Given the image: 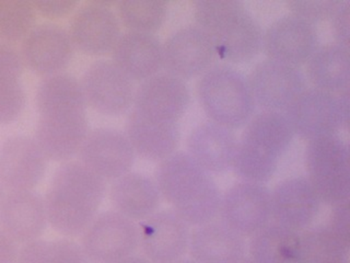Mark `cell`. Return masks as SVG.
<instances>
[{"label":"cell","mask_w":350,"mask_h":263,"mask_svg":"<svg viewBox=\"0 0 350 263\" xmlns=\"http://www.w3.org/2000/svg\"><path fill=\"white\" fill-rule=\"evenodd\" d=\"M107 190V182L79 160L60 164L43 197L49 226L66 238L81 236L98 215Z\"/></svg>","instance_id":"1"},{"label":"cell","mask_w":350,"mask_h":263,"mask_svg":"<svg viewBox=\"0 0 350 263\" xmlns=\"http://www.w3.org/2000/svg\"><path fill=\"white\" fill-rule=\"evenodd\" d=\"M154 181L161 199L191 228L218 217L221 193L216 181L186 151L159 162Z\"/></svg>","instance_id":"2"},{"label":"cell","mask_w":350,"mask_h":263,"mask_svg":"<svg viewBox=\"0 0 350 263\" xmlns=\"http://www.w3.org/2000/svg\"><path fill=\"white\" fill-rule=\"evenodd\" d=\"M195 25L207 33L217 58L229 65L250 63L262 52L260 23L241 1L200 0L193 5Z\"/></svg>","instance_id":"3"},{"label":"cell","mask_w":350,"mask_h":263,"mask_svg":"<svg viewBox=\"0 0 350 263\" xmlns=\"http://www.w3.org/2000/svg\"><path fill=\"white\" fill-rule=\"evenodd\" d=\"M295 137L284 112L262 110L255 113L238 140L233 173L241 181L267 184Z\"/></svg>","instance_id":"4"},{"label":"cell","mask_w":350,"mask_h":263,"mask_svg":"<svg viewBox=\"0 0 350 263\" xmlns=\"http://www.w3.org/2000/svg\"><path fill=\"white\" fill-rule=\"evenodd\" d=\"M197 100L209 121L227 129H243L255 114L247 78L229 64H215L197 79Z\"/></svg>","instance_id":"5"},{"label":"cell","mask_w":350,"mask_h":263,"mask_svg":"<svg viewBox=\"0 0 350 263\" xmlns=\"http://www.w3.org/2000/svg\"><path fill=\"white\" fill-rule=\"evenodd\" d=\"M349 159L348 144L339 135L320 137L306 144V178L326 205L349 201Z\"/></svg>","instance_id":"6"},{"label":"cell","mask_w":350,"mask_h":263,"mask_svg":"<svg viewBox=\"0 0 350 263\" xmlns=\"http://www.w3.org/2000/svg\"><path fill=\"white\" fill-rule=\"evenodd\" d=\"M80 84L85 103L98 114L118 118L133 109L135 82L111 60L93 62L82 75Z\"/></svg>","instance_id":"7"},{"label":"cell","mask_w":350,"mask_h":263,"mask_svg":"<svg viewBox=\"0 0 350 263\" xmlns=\"http://www.w3.org/2000/svg\"><path fill=\"white\" fill-rule=\"evenodd\" d=\"M90 263H116L136 253L137 223L116 211L98 213L85 228L80 242Z\"/></svg>","instance_id":"8"},{"label":"cell","mask_w":350,"mask_h":263,"mask_svg":"<svg viewBox=\"0 0 350 263\" xmlns=\"http://www.w3.org/2000/svg\"><path fill=\"white\" fill-rule=\"evenodd\" d=\"M68 33L78 52L103 58L112 53L122 34V25L112 3L89 1L80 3L70 16Z\"/></svg>","instance_id":"9"},{"label":"cell","mask_w":350,"mask_h":263,"mask_svg":"<svg viewBox=\"0 0 350 263\" xmlns=\"http://www.w3.org/2000/svg\"><path fill=\"white\" fill-rule=\"evenodd\" d=\"M219 221L250 238L271 222V189L266 184L239 181L221 195Z\"/></svg>","instance_id":"10"},{"label":"cell","mask_w":350,"mask_h":263,"mask_svg":"<svg viewBox=\"0 0 350 263\" xmlns=\"http://www.w3.org/2000/svg\"><path fill=\"white\" fill-rule=\"evenodd\" d=\"M246 78L255 104L262 111L284 112L308 88L306 75L301 67L269 58L258 62Z\"/></svg>","instance_id":"11"},{"label":"cell","mask_w":350,"mask_h":263,"mask_svg":"<svg viewBox=\"0 0 350 263\" xmlns=\"http://www.w3.org/2000/svg\"><path fill=\"white\" fill-rule=\"evenodd\" d=\"M284 114L295 136L309 140L338 135L347 127L337 95L308 87L290 104Z\"/></svg>","instance_id":"12"},{"label":"cell","mask_w":350,"mask_h":263,"mask_svg":"<svg viewBox=\"0 0 350 263\" xmlns=\"http://www.w3.org/2000/svg\"><path fill=\"white\" fill-rule=\"evenodd\" d=\"M137 227L138 249L151 263L173 262L189 252L191 227L172 210H158Z\"/></svg>","instance_id":"13"},{"label":"cell","mask_w":350,"mask_h":263,"mask_svg":"<svg viewBox=\"0 0 350 263\" xmlns=\"http://www.w3.org/2000/svg\"><path fill=\"white\" fill-rule=\"evenodd\" d=\"M162 49L164 71L184 82L198 79L217 58L211 38L196 25L174 31L162 43Z\"/></svg>","instance_id":"14"},{"label":"cell","mask_w":350,"mask_h":263,"mask_svg":"<svg viewBox=\"0 0 350 263\" xmlns=\"http://www.w3.org/2000/svg\"><path fill=\"white\" fill-rule=\"evenodd\" d=\"M19 51L25 68L43 78L63 73L74 58L75 47L67 29L43 22L27 33Z\"/></svg>","instance_id":"15"},{"label":"cell","mask_w":350,"mask_h":263,"mask_svg":"<svg viewBox=\"0 0 350 263\" xmlns=\"http://www.w3.org/2000/svg\"><path fill=\"white\" fill-rule=\"evenodd\" d=\"M191 103L186 82L165 71L139 82L135 90L133 111L163 123H178Z\"/></svg>","instance_id":"16"},{"label":"cell","mask_w":350,"mask_h":263,"mask_svg":"<svg viewBox=\"0 0 350 263\" xmlns=\"http://www.w3.org/2000/svg\"><path fill=\"white\" fill-rule=\"evenodd\" d=\"M79 162L105 182L131 173L134 149L124 132L111 127L91 129L78 153Z\"/></svg>","instance_id":"17"},{"label":"cell","mask_w":350,"mask_h":263,"mask_svg":"<svg viewBox=\"0 0 350 263\" xmlns=\"http://www.w3.org/2000/svg\"><path fill=\"white\" fill-rule=\"evenodd\" d=\"M320 45L317 27L289 14L271 22L262 33L266 58L301 67Z\"/></svg>","instance_id":"18"},{"label":"cell","mask_w":350,"mask_h":263,"mask_svg":"<svg viewBox=\"0 0 350 263\" xmlns=\"http://www.w3.org/2000/svg\"><path fill=\"white\" fill-rule=\"evenodd\" d=\"M47 162L33 137H8L0 145V184L5 192L33 191L43 180Z\"/></svg>","instance_id":"19"},{"label":"cell","mask_w":350,"mask_h":263,"mask_svg":"<svg viewBox=\"0 0 350 263\" xmlns=\"http://www.w3.org/2000/svg\"><path fill=\"white\" fill-rule=\"evenodd\" d=\"M89 131L87 113H62L40 116L33 138L49 162L64 164L78 156Z\"/></svg>","instance_id":"20"},{"label":"cell","mask_w":350,"mask_h":263,"mask_svg":"<svg viewBox=\"0 0 350 263\" xmlns=\"http://www.w3.org/2000/svg\"><path fill=\"white\" fill-rule=\"evenodd\" d=\"M271 222L299 233L311 227L322 204L306 177L279 182L271 190Z\"/></svg>","instance_id":"21"},{"label":"cell","mask_w":350,"mask_h":263,"mask_svg":"<svg viewBox=\"0 0 350 263\" xmlns=\"http://www.w3.org/2000/svg\"><path fill=\"white\" fill-rule=\"evenodd\" d=\"M47 222L44 197L33 191L5 192L0 205V228L19 246L42 238Z\"/></svg>","instance_id":"22"},{"label":"cell","mask_w":350,"mask_h":263,"mask_svg":"<svg viewBox=\"0 0 350 263\" xmlns=\"http://www.w3.org/2000/svg\"><path fill=\"white\" fill-rule=\"evenodd\" d=\"M238 137L234 131L207 121L191 129L186 153L211 175L232 170Z\"/></svg>","instance_id":"23"},{"label":"cell","mask_w":350,"mask_h":263,"mask_svg":"<svg viewBox=\"0 0 350 263\" xmlns=\"http://www.w3.org/2000/svg\"><path fill=\"white\" fill-rule=\"evenodd\" d=\"M111 56L113 63L134 82H144L163 69V49L156 34L122 32Z\"/></svg>","instance_id":"24"},{"label":"cell","mask_w":350,"mask_h":263,"mask_svg":"<svg viewBox=\"0 0 350 263\" xmlns=\"http://www.w3.org/2000/svg\"><path fill=\"white\" fill-rule=\"evenodd\" d=\"M124 133L135 155L147 162L159 164L176 153L180 146V124L150 120L133 110L126 118Z\"/></svg>","instance_id":"25"},{"label":"cell","mask_w":350,"mask_h":263,"mask_svg":"<svg viewBox=\"0 0 350 263\" xmlns=\"http://www.w3.org/2000/svg\"><path fill=\"white\" fill-rule=\"evenodd\" d=\"M246 247L245 238L215 219L193 227L187 253L197 263H238Z\"/></svg>","instance_id":"26"},{"label":"cell","mask_w":350,"mask_h":263,"mask_svg":"<svg viewBox=\"0 0 350 263\" xmlns=\"http://www.w3.org/2000/svg\"><path fill=\"white\" fill-rule=\"evenodd\" d=\"M109 197L114 211L135 223L156 213L162 200L156 181L133 171L111 182Z\"/></svg>","instance_id":"27"},{"label":"cell","mask_w":350,"mask_h":263,"mask_svg":"<svg viewBox=\"0 0 350 263\" xmlns=\"http://www.w3.org/2000/svg\"><path fill=\"white\" fill-rule=\"evenodd\" d=\"M306 82L312 87L339 95L349 90V47L340 44H320L306 63Z\"/></svg>","instance_id":"28"},{"label":"cell","mask_w":350,"mask_h":263,"mask_svg":"<svg viewBox=\"0 0 350 263\" xmlns=\"http://www.w3.org/2000/svg\"><path fill=\"white\" fill-rule=\"evenodd\" d=\"M40 116L62 113H87V103L80 80L65 71L43 77L36 91Z\"/></svg>","instance_id":"29"},{"label":"cell","mask_w":350,"mask_h":263,"mask_svg":"<svg viewBox=\"0 0 350 263\" xmlns=\"http://www.w3.org/2000/svg\"><path fill=\"white\" fill-rule=\"evenodd\" d=\"M299 231L275 222L249 238L246 255L255 263H300Z\"/></svg>","instance_id":"30"},{"label":"cell","mask_w":350,"mask_h":263,"mask_svg":"<svg viewBox=\"0 0 350 263\" xmlns=\"http://www.w3.org/2000/svg\"><path fill=\"white\" fill-rule=\"evenodd\" d=\"M115 11L126 31L156 34L167 21L169 5L160 0H122Z\"/></svg>","instance_id":"31"},{"label":"cell","mask_w":350,"mask_h":263,"mask_svg":"<svg viewBox=\"0 0 350 263\" xmlns=\"http://www.w3.org/2000/svg\"><path fill=\"white\" fill-rule=\"evenodd\" d=\"M300 263H348L349 247L326 225L301 231Z\"/></svg>","instance_id":"32"},{"label":"cell","mask_w":350,"mask_h":263,"mask_svg":"<svg viewBox=\"0 0 350 263\" xmlns=\"http://www.w3.org/2000/svg\"><path fill=\"white\" fill-rule=\"evenodd\" d=\"M16 263H90L81 246L71 238L36 239L19 248Z\"/></svg>","instance_id":"33"},{"label":"cell","mask_w":350,"mask_h":263,"mask_svg":"<svg viewBox=\"0 0 350 263\" xmlns=\"http://www.w3.org/2000/svg\"><path fill=\"white\" fill-rule=\"evenodd\" d=\"M36 8L29 0H0V42L21 43L36 25Z\"/></svg>","instance_id":"34"},{"label":"cell","mask_w":350,"mask_h":263,"mask_svg":"<svg viewBox=\"0 0 350 263\" xmlns=\"http://www.w3.org/2000/svg\"><path fill=\"white\" fill-rule=\"evenodd\" d=\"M342 0H291L287 1L289 14L298 16L310 25L317 27L329 21Z\"/></svg>","instance_id":"35"},{"label":"cell","mask_w":350,"mask_h":263,"mask_svg":"<svg viewBox=\"0 0 350 263\" xmlns=\"http://www.w3.org/2000/svg\"><path fill=\"white\" fill-rule=\"evenodd\" d=\"M25 88L20 80H0V125L10 124L25 109Z\"/></svg>","instance_id":"36"},{"label":"cell","mask_w":350,"mask_h":263,"mask_svg":"<svg viewBox=\"0 0 350 263\" xmlns=\"http://www.w3.org/2000/svg\"><path fill=\"white\" fill-rule=\"evenodd\" d=\"M25 68L19 49L0 42V80H20Z\"/></svg>","instance_id":"37"},{"label":"cell","mask_w":350,"mask_h":263,"mask_svg":"<svg viewBox=\"0 0 350 263\" xmlns=\"http://www.w3.org/2000/svg\"><path fill=\"white\" fill-rule=\"evenodd\" d=\"M33 5L38 16L49 20H59L72 16L80 3L76 0H34Z\"/></svg>","instance_id":"38"},{"label":"cell","mask_w":350,"mask_h":263,"mask_svg":"<svg viewBox=\"0 0 350 263\" xmlns=\"http://www.w3.org/2000/svg\"><path fill=\"white\" fill-rule=\"evenodd\" d=\"M349 201L332 206L326 226L334 235L337 236L346 246L350 247Z\"/></svg>","instance_id":"39"},{"label":"cell","mask_w":350,"mask_h":263,"mask_svg":"<svg viewBox=\"0 0 350 263\" xmlns=\"http://www.w3.org/2000/svg\"><path fill=\"white\" fill-rule=\"evenodd\" d=\"M332 34L335 43L349 47L350 38V1L342 0L338 8L334 12L331 20Z\"/></svg>","instance_id":"40"},{"label":"cell","mask_w":350,"mask_h":263,"mask_svg":"<svg viewBox=\"0 0 350 263\" xmlns=\"http://www.w3.org/2000/svg\"><path fill=\"white\" fill-rule=\"evenodd\" d=\"M19 245L0 228V263H16Z\"/></svg>","instance_id":"41"},{"label":"cell","mask_w":350,"mask_h":263,"mask_svg":"<svg viewBox=\"0 0 350 263\" xmlns=\"http://www.w3.org/2000/svg\"><path fill=\"white\" fill-rule=\"evenodd\" d=\"M116 263H151L150 261L147 260L145 257H142V255H131V257L125 258L123 260L118 261Z\"/></svg>","instance_id":"42"},{"label":"cell","mask_w":350,"mask_h":263,"mask_svg":"<svg viewBox=\"0 0 350 263\" xmlns=\"http://www.w3.org/2000/svg\"><path fill=\"white\" fill-rule=\"evenodd\" d=\"M169 263H197L195 262L194 260H191V258H182V259H180V260L173 261V262H169Z\"/></svg>","instance_id":"43"},{"label":"cell","mask_w":350,"mask_h":263,"mask_svg":"<svg viewBox=\"0 0 350 263\" xmlns=\"http://www.w3.org/2000/svg\"><path fill=\"white\" fill-rule=\"evenodd\" d=\"M5 195V190L3 189V186L0 184V205H1V203H3V197Z\"/></svg>","instance_id":"44"},{"label":"cell","mask_w":350,"mask_h":263,"mask_svg":"<svg viewBox=\"0 0 350 263\" xmlns=\"http://www.w3.org/2000/svg\"><path fill=\"white\" fill-rule=\"evenodd\" d=\"M238 263H255V262H254V261L252 260V259H250V258L247 257V255H246L245 258H243V259H242V260L239 261Z\"/></svg>","instance_id":"45"}]
</instances>
